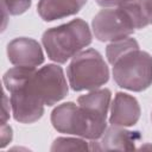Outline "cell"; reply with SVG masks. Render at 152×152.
I'll list each match as a JSON object with an SVG mask.
<instances>
[{
	"label": "cell",
	"mask_w": 152,
	"mask_h": 152,
	"mask_svg": "<svg viewBox=\"0 0 152 152\" xmlns=\"http://www.w3.org/2000/svg\"><path fill=\"white\" fill-rule=\"evenodd\" d=\"M150 21L142 10L141 0L119 7L102 8L91 21L95 38L100 42H116L131 37L135 30L145 28Z\"/></svg>",
	"instance_id": "1"
},
{
	"label": "cell",
	"mask_w": 152,
	"mask_h": 152,
	"mask_svg": "<svg viewBox=\"0 0 152 152\" xmlns=\"http://www.w3.org/2000/svg\"><path fill=\"white\" fill-rule=\"evenodd\" d=\"M36 68L14 66L2 77L5 89L10 93L12 114L20 124H33L44 114V103L32 86V75Z\"/></svg>",
	"instance_id": "2"
},
{
	"label": "cell",
	"mask_w": 152,
	"mask_h": 152,
	"mask_svg": "<svg viewBox=\"0 0 152 152\" xmlns=\"http://www.w3.org/2000/svg\"><path fill=\"white\" fill-rule=\"evenodd\" d=\"M93 42V34L87 21L81 18L48 28L42 36V43L48 58L57 64L66 63Z\"/></svg>",
	"instance_id": "3"
},
{
	"label": "cell",
	"mask_w": 152,
	"mask_h": 152,
	"mask_svg": "<svg viewBox=\"0 0 152 152\" xmlns=\"http://www.w3.org/2000/svg\"><path fill=\"white\" fill-rule=\"evenodd\" d=\"M69 86L74 91L94 90L109 80V68L95 49H86L74 56L66 68Z\"/></svg>",
	"instance_id": "4"
},
{
	"label": "cell",
	"mask_w": 152,
	"mask_h": 152,
	"mask_svg": "<svg viewBox=\"0 0 152 152\" xmlns=\"http://www.w3.org/2000/svg\"><path fill=\"white\" fill-rule=\"evenodd\" d=\"M50 119L57 132L89 140H99L107 128L106 120L93 116L74 102L58 104Z\"/></svg>",
	"instance_id": "5"
},
{
	"label": "cell",
	"mask_w": 152,
	"mask_h": 152,
	"mask_svg": "<svg viewBox=\"0 0 152 152\" xmlns=\"http://www.w3.org/2000/svg\"><path fill=\"white\" fill-rule=\"evenodd\" d=\"M112 66L113 78L122 89L140 93L152 84V56L139 48L119 57Z\"/></svg>",
	"instance_id": "6"
},
{
	"label": "cell",
	"mask_w": 152,
	"mask_h": 152,
	"mask_svg": "<svg viewBox=\"0 0 152 152\" xmlns=\"http://www.w3.org/2000/svg\"><path fill=\"white\" fill-rule=\"evenodd\" d=\"M32 84L39 99L49 107L63 100L69 91L64 71L57 63L36 69L32 75Z\"/></svg>",
	"instance_id": "7"
},
{
	"label": "cell",
	"mask_w": 152,
	"mask_h": 152,
	"mask_svg": "<svg viewBox=\"0 0 152 152\" xmlns=\"http://www.w3.org/2000/svg\"><path fill=\"white\" fill-rule=\"evenodd\" d=\"M141 140L139 131H129L126 127L114 126L107 127L99 140L89 141L90 151H132L135 150L137 142Z\"/></svg>",
	"instance_id": "8"
},
{
	"label": "cell",
	"mask_w": 152,
	"mask_h": 152,
	"mask_svg": "<svg viewBox=\"0 0 152 152\" xmlns=\"http://www.w3.org/2000/svg\"><path fill=\"white\" fill-rule=\"evenodd\" d=\"M8 61L15 66L37 68L44 63L40 44L28 37H18L7 44Z\"/></svg>",
	"instance_id": "9"
},
{
	"label": "cell",
	"mask_w": 152,
	"mask_h": 152,
	"mask_svg": "<svg viewBox=\"0 0 152 152\" xmlns=\"http://www.w3.org/2000/svg\"><path fill=\"white\" fill-rule=\"evenodd\" d=\"M141 109L138 100L127 94L119 91L110 103L109 124L121 127H132L140 119Z\"/></svg>",
	"instance_id": "10"
},
{
	"label": "cell",
	"mask_w": 152,
	"mask_h": 152,
	"mask_svg": "<svg viewBox=\"0 0 152 152\" xmlns=\"http://www.w3.org/2000/svg\"><path fill=\"white\" fill-rule=\"evenodd\" d=\"M88 0H39L37 13L44 21H53L75 15Z\"/></svg>",
	"instance_id": "11"
},
{
	"label": "cell",
	"mask_w": 152,
	"mask_h": 152,
	"mask_svg": "<svg viewBox=\"0 0 152 152\" xmlns=\"http://www.w3.org/2000/svg\"><path fill=\"white\" fill-rule=\"evenodd\" d=\"M112 93L107 88L94 89L88 94L81 95L77 99V104L93 116L106 120L108 110L110 109Z\"/></svg>",
	"instance_id": "12"
},
{
	"label": "cell",
	"mask_w": 152,
	"mask_h": 152,
	"mask_svg": "<svg viewBox=\"0 0 152 152\" xmlns=\"http://www.w3.org/2000/svg\"><path fill=\"white\" fill-rule=\"evenodd\" d=\"M139 48V44L137 42L135 38L128 37L121 40H116V42H112L106 46V56L107 59L110 64H113L119 57H121L122 55H125L126 52Z\"/></svg>",
	"instance_id": "13"
},
{
	"label": "cell",
	"mask_w": 152,
	"mask_h": 152,
	"mask_svg": "<svg viewBox=\"0 0 152 152\" xmlns=\"http://www.w3.org/2000/svg\"><path fill=\"white\" fill-rule=\"evenodd\" d=\"M51 151H87L90 150V145L84 138L59 137L53 140Z\"/></svg>",
	"instance_id": "14"
},
{
	"label": "cell",
	"mask_w": 152,
	"mask_h": 152,
	"mask_svg": "<svg viewBox=\"0 0 152 152\" xmlns=\"http://www.w3.org/2000/svg\"><path fill=\"white\" fill-rule=\"evenodd\" d=\"M1 5L8 14L20 15L31 7L32 0H1Z\"/></svg>",
	"instance_id": "15"
},
{
	"label": "cell",
	"mask_w": 152,
	"mask_h": 152,
	"mask_svg": "<svg viewBox=\"0 0 152 152\" xmlns=\"http://www.w3.org/2000/svg\"><path fill=\"white\" fill-rule=\"evenodd\" d=\"M13 139V129L8 124H1V148H5Z\"/></svg>",
	"instance_id": "16"
},
{
	"label": "cell",
	"mask_w": 152,
	"mask_h": 152,
	"mask_svg": "<svg viewBox=\"0 0 152 152\" xmlns=\"http://www.w3.org/2000/svg\"><path fill=\"white\" fill-rule=\"evenodd\" d=\"M10 110H12L10 97L6 95V93H2V112H1V124H7V120L10 119Z\"/></svg>",
	"instance_id": "17"
},
{
	"label": "cell",
	"mask_w": 152,
	"mask_h": 152,
	"mask_svg": "<svg viewBox=\"0 0 152 152\" xmlns=\"http://www.w3.org/2000/svg\"><path fill=\"white\" fill-rule=\"evenodd\" d=\"M96 4L103 8H110V7H119L125 4L132 2L134 0H95Z\"/></svg>",
	"instance_id": "18"
},
{
	"label": "cell",
	"mask_w": 152,
	"mask_h": 152,
	"mask_svg": "<svg viewBox=\"0 0 152 152\" xmlns=\"http://www.w3.org/2000/svg\"><path fill=\"white\" fill-rule=\"evenodd\" d=\"M141 6L150 24H152V0H141Z\"/></svg>",
	"instance_id": "19"
},
{
	"label": "cell",
	"mask_w": 152,
	"mask_h": 152,
	"mask_svg": "<svg viewBox=\"0 0 152 152\" xmlns=\"http://www.w3.org/2000/svg\"><path fill=\"white\" fill-rule=\"evenodd\" d=\"M139 150H152V145H141L140 147H139Z\"/></svg>",
	"instance_id": "20"
},
{
	"label": "cell",
	"mask_w": 152,
	"mask_h": 152,
	"mask_svg": "<svg viewBox=\"0 0 152 152\" xmlns=\"http://www.w3.org/2000/svg\"><path fill=\"white\" fill-rule=\"evenodd\" d=\"M151 120H152V114H151Z\"/></svg>",
	"instance_id": "21"
}]
</instances>
